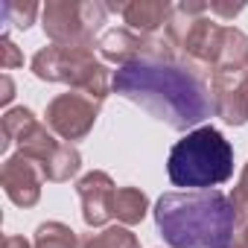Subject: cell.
<instances>
[{
	"label": "cell",
	"instance_id": "cell-1",
	"mask_svg": "<svg viewBox=\"0 0 248 248\" xmlns=\"http://www.w3.org/2000/svg\"><path fill=\"white\" fill-rule=\"evenodd\" d=\"M111 88L120 96L146 108L155 120L167 123L175 132H187L199 126L213 108L199 76L170 62L140 59L135 64L117 67Z\"/></svg>",
	"mask_w": 248,
	"mask_h": 248
},
{
	"label": "cell",
	"instance_id": "cell-2",
	"mask_svg": "<svg viewBox=\"0 0 248 248\" xmlns=\"http://www.w3.org/2000/svg\"><path fill=\"white\" fill-rule=\"evenodd\" d=\"M155 225L170 248H233L239 216L231 196L219 190H190L161 196Z\"/></svg>",
	"mask_w": 248,
	"mask_h": 248
},
{
	"label": "cell",
	"instance_id": "cell-3",
	"mask_svg": "<svg viewBox=\"0 0 248 248\" xmlns=\"http://www.w3.org/2000/svg\"><path fill=\"white\" fill-rule=\"evenodd\" d=\"M167 172L175 187L210 190L233 175V149L213 126H199L181 138L167 158Z\"/></svg>",
	"mask_w": 248,
	"mask_h": 248
},
{
	"label": "cell",
	"instance_id": "cell-4",
	"mask_svg": "<svg viewBox=\"0 0 248 248\" xmlns=\"http://www.w3.org/2000/svg\"><path fill=\"white\" fill-rule=\"evenodd\" d=\"M32 73L41 82H64L76 93L93 99L102 105V99L111 91V73L102 62L93 59V50L88 47H44L30 62Z\"/></svg>",
	"mask_w": 248,
	"mask_h": 248
},
{
	"label": "cell",
	"instance_id": "cell-5",
	"mask_svg": "<svg viewBox=\"0 0 248 248\" xmlns=\"http://www.w3.org/2000/svg\"><path fill=\"white\" fill-rule=\"evenodd\" d=\"M105 3L99 0H50L41 9V27L59 47H93V35L105 24Z\"/></svg>",
	"mask_w": 248,
	"mask_h": 248
},
{
	"label": "cell",
	"instance_id": "cell-6",
	"mask_svg": "<svg viewBox=\"0 0 248 248\" xmlns=\"http://www.w3.org/2000/svg\"><path fill=\"white\" fill-rule=\"evenodd\" d=\"M96 114H99V102H93V99H88L76 91H67V93H59L47 105L44 117H47V129L53 135L73 143V140L88 138V132L96 123Z\"/></svg>",
	"mask_w": 248,
	"mask_h": 248
},
{
	"label": "cell",
	"instance_id": "cell-7",
	"mask_svg": "<svg viewBox=\"0 0 248 248\" xmlns=\"http://www.w3.org/2000/svg\"><path fill=\"white\" fill-rule=\"evenodd\" d=\"M222 41H225V27L204 18H196L178 47V56L184 59V70L196 73H207L210 67L216 70L219 64V53H222Z\"/></svg>",
	"mask_w": 248,
	"mask_h": 248
},
{
	"label": "cell",
	"instance_id": "cell-8",
	"mask_svg": "<svg viewBox=\"0 0 248 248\" xmlns=\"http://www.w3.org/2000/svg\"><path fill=\"white\" fill-rule=\"evenodd\" d=\"M210 102L228 126L248 123V70H216L210 79Z\"/></svg>",
	"mask_w": 248,
	"mask_h": 248
},
{
	"label": "cell",
	"instance_id": "cell-9",
	"mask_svg": "<svg viewBox=\"0 0 248 248\" xmlns=\"http://www.w3.org/2000/svg\"><path fill=\"white\" fill-rule=\"evenodd\" d=\"M0 181H3L6 196L18 204V207H32L41 199V184L47 181L41 167L35 161H30L24 152L9 155L3 164V172H0Z\"/></svg>",
	"mask_w": 248,
	"mask_h": 248
},
{
	"label": "cell",
	"instance_id": "cell-10",
	"mask_svg": "<svg viewBox=\"0 0 248 248\" xmlns=\"http://www.w3.org/2000/svg\"><path fill=\"white\" fill-rule=\"evenodd\" d=\"M76 193H79L82 219H85L88 228H102V225L114 216L111 207H114V193H117V187H114V181H111L108 172L93 170V172L82 175L79 184H76Z\"/></svg>",
	"mask_w": 248,
	"mask_h": 248
},
{
	"label": "cell",
	"instance_id": "cell-11",
	"mask_svg": "<svg viewBox=\"0 0 248 248\" xmlns=\"http://www.w3.org/2000/svg\"><path fill=\"white\" fill-rule=\"evenodd\" d=\"M172 9L167 0H132L123 9V21L129 24L132 32H140V35H155L161 27L170 24L172 18Z\"/></svg>",
	"mask_w": 248,
	"mask_h": 248
},
{
	"label": "cell",
	"instance_id": "cell-12",
	"mask_svg": "<svg viewBox=\"0 0 248 248\" xmlns=\"http://www.w3.org/2000/svg\"><path fill=\"white\" fill-rule=\"evenodd\" d=\"M111 210H114L117 222H123V225H140L149 213V199L138 187H120L114 193V207Z\"/></svg>",
	"mask_w": 248,
	"mask_h": 248
},
{
	"label": "cell",
	"instance_id": "cell-13",
	"mask_svg": "<svg viewBox=\"0 0 248 248\" xmlns=\"http://www.w3.org/2000/svg\"><path fill=\"white\" fill-rule=\"evenodd\" d=\"M18 146H21V152L30 158V161H35L38 167H44L47 161H50V155L59 149V140L53 138V132L47 129V126H41V123H35V126L18 140Z\"/></svg>",
	"mask_w": 248,
	"mask_h": 248
},
{
	"label": "cell",
	"instance_id": "cell-14",
	"mask_svg": "<svg viewBox=\"0 0 248 248\" xmlns=\"http://www.w3.org/2000/svg\"><path fill=\"white\" fill-rule=\"evenodd\" d=\"M79 167H82L79 149L70 146V143H59V149L50 155V161L41 167V172H44L47 181H70L79 172Z\"/></svg>",
	"mask_w": 248,
	"mask_h": 248
},
{
	"label": "cell",
	"instance_id": "cell-15",
	"mask_svg": "<svg viewBox=\"0 0 248 248\" xmlns=\"http://www.w3.org/2000/svg\"><path fill=\"white\" fill-rule=\"evenodd\" d=\"M245 64H248V35L242 30L225 27V41L216 70H245Z\"/></svg>",
	"mask_w": 248,
	"mask_h": 248
},
{
	"label": "cell",
	"instance_id": "cell-16",
	"mask_svg": "<svg viewBox=\"0 0 248 248\" xmlns=\"http://www.w3.org/2000/svg\"><path fill=\"white\" fill-rule=\"evenodd\" d=\"M32 248H79V239L64 222H41L35 228Z\"/></svg>",
	"mask_w": 248,
	"mask_h": 248
},
{
	"label": "cell",
	"instance_id": "cell-17",
	"mask_svg": "<svg viewBox=\"0 0 248 248\" xmlns=\"http://www.w3.org/2000/svg\"><path fill=\"white\" fill-rule=\"evenodd\" d=\"M79 248H140L138 236L129 228H105L102 233H88L79 239Z\"/></svg>",
	"mask_w": 248,
	"mask_h": 248
},
{
	"label": "cell",
	"instance_id": "cell-18",
	"mask_svg": "<svg viewBox=\"0 0 248 248\" xmlns=\"http://www.w3.org/2000/svg\"><path fill=\"white\" fill-rule=\"evenodd\" d=\"M35 117H32V111L30 108H9L6 114H3V152L12 146V143H18L32 126H35Z\"/></svg>",
	"mask_w": 248,
	"mask_h": 248
},
{
	"label": "cell",
	"instance_id": "cell-19",
	"mask_svg": "<svg viewBox=\"0 0 248 248\" xmlns=\"http://www.w3.org/2000/svg\"><path fill=\"white\" fill-rule=\"evenodd\" d=\"M35 15H38V3H32V0H27V3L24 0H6L3 3V18L18 30H30Z\"/></svg>",
	"mask_w": 248,
	"mask_h": 248
},
{
	"label": "cell",
	"instance_id": "cell-20",
	"mask_svg": "<svg viewBox=\"0 0 248 248\" xmlns=\"http://www.w3.org/2000/svg\"><path fill=\"white\" fill-rule=\"evenodd\" d=\"M231 202H233V207H236L239 222H242V219L248 222V164L242 167V175H239V181H236V187H233V193H231Z\"/></svg>",
	"mask_w": 248,
	"mask_h": 248
},
{
	"label": "cell",
	"instance_id": "cell-21",
	"mask_svg": "<svg viewBox=\"0 0 248 248\" xmlns=\"http://www.w3.org/2000/svg\"><path fill=\"white\" fill-rule=\"evenodd\" d=\"M0 53H3V56H0V67H3V70H15V67L24 64V53L15 47V41L9 35L0 38Z\"/></svg>",
	"mask_w": 248,
	"mask_h": 248
},
{
	"label": "cell",
	"instance_id": "cell-22",
	"mask_svg": "<svg viewBox=\"0 0 248 248\" xmlns=\"http://www.w3.org/2000/svg\"><path fill=\"white\" fill-rule=\"evenodd\" d=\"M245 9V3H210V12L213 15H222V18H233Z\"/></svg>",
	"mask_w": 248,
	"mask_h": 248
},
{
	"label": "cell",
	"instance_id": "cell-23",
	"mask_svg": "<svg viewBox=\"0 0 248 248\" xmlns=\"http://www.w3.org/2000/svg\"><path fill=\"white\" fill-rule=\"evenodd\" d=\"M12 91H15V85H12V79H9V76H3V93H0V99H3V105H6V102H9V99L15 96Z\"/></svg>",
	"mask_w": 248,
	"mask_h": 248
},
{
	"label": "cell",
	"instance_id": "cell-24",
	"mask_svg": "<svg viewBox=\"0 0 248 248\" xmlns=\"http://www.w3.org/2000/svg\"><path fill=\"white\" fill-rule=\"evenodd\" d=\"M233 248H248V222L242 225V231L236 233V239H233Z\"/></svg>",
	"mask_w": 248,
	"mask_h": 248
},
{
	"label": "cell",
	"instance_id": "cell-25",
	"mask_svg": "<svg viewBox=\"0 0 248 248\" xmlns=\"http://www.w3.org/2000/svg\"><path fill=\"white\" fill-rule=\"evenodd\" d=\"M6 248H32L24 236H6Z\"/></svg>",
	"mask_w": 248,
	"mask_h": 248
},
{
	"label": "cell",
	"instance_id": "cell-26",
	"mask_svg": "<svg viewBox=\"0 0 248 248\" xmlns=\"http://www.w3.org/2000/svg\"><path fill=\"white\" fill-rule=\"evenodd\" d=\"M245 70H248V64H245Z\"/></svg>",
	"mask_w": 248,
	"mask_h": 248
}]
</instances>
